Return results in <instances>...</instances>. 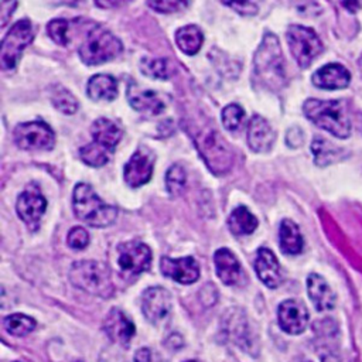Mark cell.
Segmentation results:
<instances>
[{
  "mask_svg": "<svg viewBox=\"0 0 362 362\" xmlns=\"http://www.w3.org/2000/svg\"><path fill=\"white\" fill-rule=\"evenodd\" d=\"M14 141L24 150H51L55 144V134L44 122H27L14 129Z\"/></svg>",
  "mask_w": 362,
  "mask_h": 362,
  "instance_id": "cell-10",
  "label": "cell"
},
{
  "mask_svg": "<svg viewBox=\"0 0 362 362\" xmlns=\"http://www.w3.org/2000/svg\"><path fill=\"white\" fill-rule=\"evenodd\" d=\"M243 117H245V112L236 103H230L222 110V123L230 132L236 130L240 126Z\"/></svg>",
  "mask_w": 362,
  "mask_h": 362,
  "instance_id": "cell-35",
  "label": "cell"
},
{
  "mask_svg": "<svg viewBox=\"0 0 362 362\" xmlns=\"http://www.w3.org/2000/svg\"><path fill=\"white\" fill-rule=\"evenodd\" d=\"M51 40L62 47L69 44V21L64 18H54L47 25Z\"/></svg>",
  "mask_w": 362,
  "mask_h": 362,
  "instance_id": "cell-34",
  "label": "cell"
},
{
  "mask_svg": "<svg viewBox=\"0 0 362 362\" xmlns=\"http://www.w3.org/2000/svg\"><path fill=\"white\" fill-rule=\"evenodd\" d=\"M17 3H11V1H1V11H0V17H1V27H4L8 21V18L13 14V10L16 8Z\"/></svg>",
  "mask_w": 362,
  "mask_h": 362,
  "instance_id": "cell-41",
  "label": "cell"
},
{
  "mask_svg": "<svg viewBox=\"0 0 362 362\" xmlns=\"http://www.w3.org/2000/svg\"><path fill=\"white\" fill-rule=\"evenodd\" d=\"M358 65H359V69H361V72H362V55H361V58H359V61H358Z\"/></svg>",
  "mask_w": 362,
  "mask_h": 362,
  "instance_id": "cell-43",
  "label": "cell"
},
{
  "mask_svg": "<svg viewBox=\"0 0 362 362\" xmlns=\"http://www.w3.org/2000/svg\"><path fill=\"white\" fill-rule=\"evenodd\" d=\"M93 141L106 147L112 153L123 136V130L119 124L107 117H98L90 127Z\"/></svg>",
  "mask_w": 362,
  "mask_h": 362,
  "instance_id": "cell-23",
  "label": "cell"
},
{
  "mask_svg": "<svg viewBox=\"0 0 362 362\" xmlns=\"http://www.w3.org/2000/svg\"><path fill=\"white\" fill-rule=\"evenodd\" d=\"M187 175L180 164H173L165 173V187L171 195H178L185 187Z\"/></svg>",
  "mask_w": 362,
  "mask_h": 362,
  "instance_id": "cell-33",
  "label": "cell"
},
{
  "mask_svg": "<svg viewBox=\"0 0 362 362\" xmlns=\"http://www.w3.org/2000/svg\"><path fill=\"white\" fill-rule=\"evenodd\" d=\"M191 137L194 139L202 160L214 174L221 175L230 170L233 153L218 130L204 124L198 127Z\"/></svg>",
  "mask_w": 362,
  "mask_h": 362,
  "instance_id": "cell-4",
  "label": "cell"
},
{
  "mask_svg": "<svg viewBox=\"0 0 362 362\" xmlns=\"http://www.w3.org/2000/svg\"><path fill=\"white\" fill-rule=\"evenodd\" d=\"M274 141V132L267 120L255 115L247 126V144L256 153H266Z\"/></svg>",
  "mask_w": 362,
  "mask_h": 362,
  "instance_id": "cell-21",
  "label": "cell"
},
{
  "mask_svg": "<svg viewBox=\"0 0 362 362\" xmlns=\"http://www.w3.org/2000/svg\"><path fill=\"white\" fill-rule=\"evenodd\" d=\"M66 242H68V246H69L71 249L81 250V249H83V247L88 246V243H89V235H88V232H86L82 226H75V228H72V229L69 230Z\"/></svg>",
  "mask_w": 362,
  "mask_h": 362,
  "instance_id": "cell-36",
  "label": "cell"
},
{
  "mask_svg": "<svg viewBox=\"0 0 362 362\" xmlns=\"http://www.w3.org/2000/svg\"><path fill=\"white\" fill-rule=\"evenodd\" d=\"M33 38L34 30L30 20H18L11 25L0 47V65L3 71H11L16 68L21 52L33 41Z\"/></svg>",
  "mask_w": 362,
  "mask_h": 362,
  "instance_id": "cell-7",
  "label": "cell"
},
{
  "mask_svg": "<svg viewBox=\"0 0 362 362\" xmlns=\"http://www.w3.org/2000/svg\"><path fill=\"white\" fill-rule=\"evenodd\" d=\"M277 315L281 329L287 334L297 335L307 328L308 311L305 305L297 300L283 301L279 307Z\"/></svg>",
  "mask_w": 362,
  "mask_h": 362,
  "instance_id": "cell-15",
  "label": "cell"
},
{
  "mask_svg": "<svg viewBox=\"0 0 362 362\" xmlns=\"http://www.w3.org/2000/svg\"><path fill=\"white\" fill-rule=\"evenodd\" d=\"M214 264L218 277L228 286L238 284L243 276V270L236 256L226 247H221L214 255Z\"/></svg>",
  "mask_w": 362,
  "mask_h": 362,
  "instance_id": "cell-20",
  "label": "cell"
},
{
  "mask_svg": "<svg viewBox=\"0 0 362 362\" xmlns=\"http://www.w3.org/2000/svg\"><path fill=\"white\" fill-rule=\"evenodd\" d=\"M255 270L259 280L269 288H276L283 281L281 269L274 253L267 247H260L255 259Z\"/></svg>",
  "mask_w": 362,
  "mask_h": 362,
  "instance_id": "cell-17",
  "label": "cell"
},
{
  "mask_svg": "<svg viewBox=\"0 0 362 362\" xmlns=\"http://www.w3.org/2000/svg\"><path fill=\"white\" fill-rule=\"evenodd\" d=\"M69 280L75 287L98 297L107 298L115 293L107 267L96 260L75 262L69 270Z\"/></svg>",
  "mask_w": 362,
  "mask_h": 362,
  "instance_id": "cell-5",
  "label": "cell"
},
{
  "mask_svg": "<svg viewBox=\"0 0 362 362\" xmlns=\"http://www.w3.org/2000/svg\"><path fill=\"white\" fill-rule=\"evenodd\" d=\"M287 44L291 55L301 68H308L322 52V42L314 30L293 24L287 28Z\"/></svg>",
  "mask_w": 362,
  "mask_h": 362,
  "instance_id": "cell-8",
  "label": "cell"
},
{
  "mask_svg": "<svg viewBox=\"0 0 362 362\" xmlns=\"http://www.w3.org/2000/svg\"><path fill=\"white\" fill-rule=\"evenodd\" d=\"M311 151L314 154L315 164L320 165V167H324V165H328L334 161H338L345 154L344 150L334 146L327 139H321V137L314 139V141L311 144Z\"/></svg>",
  "mask_w": 362,
  "mask_h": 362,
  "instance_id": "cell-28",
  "label": "cell"
},
{
  "mask_svg": "<svg viewBox=\"0 0 362 362\" xmlns=\"http://www.w3.org/2000/svg\"><path fill=\"white\" fill-rule=\"evenodd\" d=\"M122 51L123 45L117 37L100 25H93L78 52L86 65H99L115 59Z\"/></svg>",
  "mask_w": 362,
  "mask_h": 362,
  "instance_id": "cell-6",
  "label": "cell"
},
{
  "mask_svg": "<svg viewBox=\"0 0 362 362\" xmlns=\"http://www.w3.org/2000/svg\"><path fill=\"white\" fill-rule=\"evenodd\" d=\"M140 71L154 79H168L174 74L173 64L165 58L143 57L140 61Z\"/></svg>",
  "mask_w": 362,
  "mask_h": 362,
  "instance_id": "cell-29",
  "label": "cell"
},
{
  "mask_svg": "<svg viewBox=\"0 0 362 362\" xmlns=\"http://www.w3.org/2000/svg\"><path fill=\"white\" fill-rule=\"evenodd\" d=\"M147 6L160 13H174V11L184 8L187 6V3L174 1V0H171V1H147Z\"/></svg>",
  "mask_w": 362,
  "mask_h": 362,
  "instance_id": "cell-37",
  "label": "cell"
},
{
  "mask_svg": "<svg viewBox=\"0 0 362 362\" xmlns=\"http://www.w3.org/2000/svg\"><path fill=\"white\" fill-rule=\"evenodd\" d=\"M72 208L75 215L93 228H106L116 221L117 209L103 202L93 188L85 182H79L74 188Z\"/></svg>",
  "mask_w": 362,
  "mask_h": 362,
  "instance_id": "cell-3",
  "label": "cell"
},
{
  "mask_svg": "<svg viewBox=\"0 0 362 362\" xmlns=\"http://www.w3.org/2000/svg\"><path fill=\"white\" fill-rule=\"evenodd\" d=\"M160 269L164 276L181 284H191L199 277V266L191 256L180 259L163 257L160 262Z\"/></svg>",
  "mask_w": 362,
  "mask_h": 362,
  "instance_id": "cell-16",
  "label": "cell"
},
{
  "mask_svg": "<svg viewBox=\"0 0 362 362\" xmlns=\"http://www.w3.org/2000/svg\"><path fill=\"white\" fill-rule=\"evenodd\" d=\"M86 90L92 100H113L117 96V82L110 75L98 74L89 79Z\"/></svg>",
  "mask_w": 362,
  "mask_h": 362,
  "instance_id": "cell-24",
  "label": "cell"
},
{
  "mask_svg": "<svg viewBox=\"0 0 362 362\" xmlns=\"http://www.w3.org/2000/svg\"><path fill=\"white\" fill-rule=\"evenodd\" d=\"M112 151L98 143H89L79 150L81 160L90 167H102L109 161Z\"/></svg>",
  "mask_w": 362,
  "mask_h": 362,
  "instance_id": "cell-30",
  "label": "cell"
},
{
  "mask_svg": "<svg viewBox=\"0 0 362 362\" xmlns=\"http://www.w3.org/2000/svg\"><path fill=\"white\" fill-rule=\"evenodd\" d=\"M321 361L322 362H345L341 355H338L337 352L332 351H327L324 355H321Z\"/></svg>",
  "mask_w": 362,
  "mask_h": 362,
  "instance_id": "cell-42",
  "label": "cell"
},
{
  "mask_svg": "<svg viewBox=\"0 0 362 362\" xmlns=\"http://www.w3.org/2000/svg\"><path fill=\"white\" fill-rule=\"evenodd\" d=\"M185 362H195V361H185Z\"/></svg>",
  "mask_w": 362,
  "mask_h": 362,
  "instance_id": "cell-45",
  "label": "cell"
},
{
  "mask_svg": "<svg viewBox=\"0 0 362 362\" xmlns=\"http://www.w3.org/2000/svg\"><path fill=\"white\" fill-rule=\"evenodd\" d=\"M6 331L14 337H24L35 328V321L24 314H11L3 320Z\"/></svg>",
  "mask_w": 362,
  "mask_h": 362,
  "instance_id": "cell-31",
  "label": "cell"
},
{
  "mask_svg": "<svg viewBox=\"0 0 362 362\" xmlns=\"http://www.w3.org/2000/svg\"><path fill=\"white\" fill-rule=\"evenodd\" d=\"M349 82L351 74L341 64H327L313 74V83L321 89H342Z\"/></svg>",
  "mask_w": 362,
  "mask_h": 362,
  "instance_id": "cell-19",
  "label": "cell"
},
{
  "mask_svg": "<svg viewBox=\"0 0 362 362\" xmlns=\"http://www.w3.org/2000/svg\"><path fill=\"white\" fill-rule=\"evenodd\" d=\"M51 102L64 115H74L78 110V102L75 96L62 86L54 88L51 92Z\"/></svg>",
  "mask_w": 362,
  "mask_h": 362,
  "instance_id": "cell-32",
  "label": "cell"
},
{
  "mask_svg": "<svg viewBox=\"0 0 362 362\" xmlns=\"http://www.w3.org/2000/svg\"><path fill=\"white\" fill-rule=\"evenodd\" d=\"M303 112L314 124L339 139H346L351 133V119L345 100L307 99Z\"/></svg>",
  "mask_w": 362,
  "mask_h": 362,
  "instance_id": "cell-2",
  "label": "cell"
},
{
  "mask_svg": "<svg viewBox=\"0 0 362 362\" xmlns=\"http://www.w3.org/2000/svg\"><path fill=\"white\" fill-rule=\"evenodd\" d=\"M228 226L235 236H243L252 233L257 228V219L246 206L240 205L230 212Z\"/></svg>",
  "mask_w": 362,
  "mask_h": 362,
  "instance_id": "cell-26",
  "label": "cell"
},
{
  "mask_svg": "<svg viewBox=\"0 0 362 362\" xmlns=\"http://www.w3.org/2000/svg\"><path fill=\"white\" fill-rule=\"evenodd\" d=\"M20 219L28 226L30 230H37L40 221L47 209V199L35 185H28L17 198L16 204Z\"/></svg>",
  "mask_w": 362,
  "mask_h": 362,
  "instance_id": "cell-11",
  "label": "cell"
},
{
  "mask_svg": "<svg viewBox=\"0 0 362 362\" xmlns=\"http://www.w3.org/2000/svg\"><path fill=\"white\" fill-rule=\"evenodd\" d=\"M141 310L146 318L158 324L167 318L171 311V296L163 287H150L144 291L141 298Z\"/></svg>",
  "mask_w": 362,
  "mask_h": 362,
  "instance_id": "cell-14",
  "label": "cell"
},
{
  "mask_svg": "<svg viewBox=\"0 0 362 362\" xmlns=\"http://www.w3.org/2000/svg\"><path fill=\"white\" fill-rule=\"evenodd\" d=\"M228 7H232L233 10H236L240 14L245 16H253L257 13V4L252 3V1H243V3H223Z\"/></svg>",
  "mask_w": 362,
  "mask_h": 362,
  "instance_id": "cell-39",
  "label": "cell"
},
{
  "mask_svg": "<svg viewBox=\"0 0 362 362\" xmlns=\"http://www.w3.org/2000/svg\"><path fill=\"white\" fill-rule=\"evenodd\" d=\"M153 165L154 153L150 148L140 146L124 165L123 177L126 184L132 188H137L148 182L153 175Z\"/></svg>",
  "mask_w": 362,
  "mask_h": 362,
  "instance_id": "cell-12",
  "label": "cell"
},
{
  "mask_svg": "<svg viewBox=\"0 0 362 362\" xmlns=\"http://www.w3.org/2000/svg\"><path fill=\"white\" fill-rule=\"evenodd\" d=\"M287 144L290 147H298L300 144H303L304 141V136H303V132L298 129V127H291L288 132H287Z\"/></svg>",
  "mask_w": 362,
  "mask_h": 362,
  "instance_id": "cell-40",
  "label": "cell"
},
{
  "mask_svg": "<svg viewBox=\"0 0 362 362\" xmlns=\"http://www.w3.org/2000/svg\"><path fill=\"white\" fill-rule=\"evenodd\" d=\"M284 58L277 37L266 33L253 58V82L270 90L284 86Z\"/></svg>",
  "mask_w": 362,
  "mask_h": 362,
  "instance_id": "cell-1",
  "label": "cell"
},
{
  "mask_svg": "<svg viewBox=\"0 0 362 362\" xmlns=\"http://www.w3.org/2000/svg\"><path fill=\"white\" fill-rule=\"evenodd\" d=\"M307 291L310 300L318 311H328L334 308L335 294L320 274L311 273L307 277Z\"/></svg>",
  "mask_w": 362,
  "mask_h": 362,
  "instance_id": "cell-22",
  "label": "cell"
},
{
  "mask_svg": "<svg viewBox=\"0 0 362 362\" xmlns=\"http://www.w3.org/2000/svg\"><path fill=\"white\" fill-rule=\"evenodd\" d=\"M134 362H163V359L151 348H140L134 354Z\"/></svg>",
  "mask_w": 362,
  "mask_h": 362,
  "instance_id": "cell-38",
  "label": "cell"
},
{
  "mask_svg": "<svg viewBox=\"0 0 362 362\" xmlns=\"http://www.w3.org/2000/svg\"><path fill=\"white\" fill-rule=\"evenodd\" d=\"M279 238H280V247L284 253L297 255L303 250V246H304L303 236L298 226L293 221L284 219L280 223Z\"/></svg>",
  "mask_w": 362,
  "mask_h": 362,
  "instance_id": "cell-25",
  "label": "cell"
},
{
  "mask_svg": "<svg viewBox=\"0 0 362 362\" xmlns=\"http://www.w3.org/2000/svg\"><path fill=\"white\" fill-rule=\"evenodd\" d=\"M14 362H27V361H14Z\"/></svg>",
  "mask_w": 362,
  "mask_h": 362,
  "instance_id": "cell-44",
  "label": "cell"
},
{
  "mask_svg": "<svg viewBox=\"0 0 362 362\" xmlns=\"http://www.w3.org/2000/svg\"><path fill=\"white\" fill-rule=\"evenodd\" d=\"M175 41L178 48L187 55H195L204 42V34L198 25L189 24L181 27L175 33Z\"/></svg>",
  "mask_w": 362,
  "mask_h": 362,
  "instance_id": "cell-27",
  "label": "cell"
},
{
  "mask_svg": "<svg viewBox=\"0 0 362 362\" xmlns=\"http://www.w3.org/2000/svg\"><path fill=\"white\" fill-rule=\"evenodd\" d=\"M103 329L113 342L120 345H127L136 332V327L132 320L119 308H112L107 313Z\"/></svg>",
  "mask_w": 362,
  "mask_h": 362,
  "instance_id": "cell-18",
  "label": "cell"
},
{
  "mask_svg": "<svg viewBox=\"0 0 362 362\" xmlns=\"http://www.w3.org/2000/svg\"><path fill=\"white\" fill-rule=\"evenodd\" d=\"M151 264V250L147 245L130 240L117 246V266L123 277L130 279L146 272Z\"/></svg>",
  "mask_w": 362,
  "mask_h": 362,
  "instance_id": "cell-9",
  "label": "cell"
},
{
  "mask_svg": "<svg viewBox=\"0 0 362 362\" xmlns=\"http://www.w3.org/2000/svg\"><path fill=\"white\" fill-rule=\"evenodd\" d=\"M126 95L130 106L134 110L148 116H157L163 113L170 99L168 95L158 93L151 89H143L136 83H129Z\"/></svg>",
  "mask_w": 362,
  "mask_h": 362,
  "instance_id": "cell-13",
  "label": "cell"
}]
</instances>
